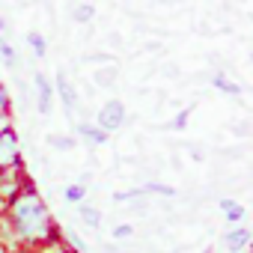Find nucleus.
Returning a JSON list of instances; mask_svg holds the SVG:
<instances>
[{
	"label": "nucleus",
	"mask_w": 253,
	"mask_h": 253,
	"mask_svg": "<svg viewBox=\"0 0 253 253\" xmlns=\"http://www.w3.org/2000/svg\"><path fill=\"white\" fill-rule=\"evenodd\" d=\"M27 42H30V48H33V54H39V57L45 54V39H42L39 33H30V36H27Z\"/></svg>",
	"instance_id": "1a4fd4ad"
},
{
	"label": "nucleus",
	"mask_w": 253,
	"mask_h": 253,
	"mask_svg": "<svg viewBox=\"0 0 253 253\" xmlns=\"http://www.w3.org/2000/svg\"><path fill=\"white\" fill-rule=\"evenodd\" d=\"M220 209L226 211V217H229V220H241V217H244V209H241L238 203H232V200H223V203H220Z\"/></svg>",
	"instance_id": "0eeeda50"
},
{
	"label": "nucleus",
	"mask_w": 253,
	"mask_h": 253,
	"mask_svg": "<svg viewBox=\"0 0 253 253\" xmlns=\"http://www.w3.org/2000/svg\"><path fill=\"white\" fill-rule=\"evenodd\" d=\"M81 134L86 140H92V143H104V131H98V128H86V125H81Z\"/></svg>",
	"instance_id": "6e6552de"
},
{
	"label": "nucleus",
	"mask_w": 253,
	"mask_h": 253,
	"mask_svg": "<svg viewBox=\"0 0 253 253\" xmlns=\"http://www.w3.org/2000/svg\"><path fill=\"white\" fill-rule=\"evenodd\" d=\"M214 84H217L220 89H226V92H238V86H235V84H229L223 75H217V78H214Z\"/></svg>",
	"instance_id": "ddd939ff"
},
{
	"label": "nucleus",
	"mask_w": 253,
	"mask_h": 253,
	"mask_svg": "<svg viewBox=\"0 0 253 253\" xmlns=\"http://www.w3.org/2000/svg\"><path fill=\"white\" fill-rule=\"evenodd\" d=\"M0 57H3V60H6V63H9V66H12V63H15V51H12V48H9V45H6V42H0Z\"/></svg>",
	"instance_id": "f8f14e48"
},
{
	"label": "nucleus",
	"mask_w": 253,
	"mask_h": 253,
	"mask_svg": "<svg viewBox=\"0 0 253 253\" xmlns=\"http://www.w3.org/2000/svg\"><path fill=\"white\" fill-rule=\"evenodd\" d=\"M36 86H39V110L48 113L51 110V86H48L45 78H36Z\"/></svg>",
	"instance_id": "20e7f679"
},
{
	"label": "nucleus",
	"mask_w": 253,
	"mask_h": 253,
	"mask_svg": "<svg viewBox=\"0 0 253 253\" xmlns=\"http://www.w3.org/2000/svg\"><path fill=\"white\" fill-rule=\"evenodd\" d=\"M57 86H60V95H63V101H66V107H69V110H75V107H78V98H75V89L69 86V81H66L63 75H60Z\"/></svg>",
	"instance_id": "39448f33"
},
{
	"label": "nucleus",
	"mask_w": 253,
	"mask_h": 253,
	"mask_svg": "<svg viewBox=\"0 0 253 253\" xmlns=\"http://www.w3.org/2000/svg\"><path fill=\"white\" fill-rule=\"evenodd\" d=\"M81 217H84V220H86L89 226H98V220H101L95 209H81Z\"/></svg>",
	"instance_id": "9b49d317"
},
{
	"label": "nucleus",
	"mask_w": 253,
	"mask_h": 253,
	"mask_svg": "<svg viewBox=\"0 0 253 253\" xmlns=\"http://www.w3.org/2000/svg\"><path fill=\"white\" fill-rule=\"evenodd\" d=\"M122 119H125V107H122V101H119V98L107 101V104L101 107V113H98V125H101V131H116L119 125H122Z\"/></svg>",
	"instance_id": "f03ea898"
},
{
	"label": "nucleus",
	"mask_w": 253,
	"mask_h": 253,
	"mask_svg": "<svg viewBox=\"0 0 253 253\" xmlns=\"http://www.w3.org/2000/svg\"><path fill=\"white\" fill-rule=\"evenodd\" d=\"M75 18H78V21L92 18V6H78V9H75Z\"/></svg>",
	"instance_id": "4468645a"
},
{
	"label": "nucleus",
	"mask_w": 253,
	"mask_h": 253,
	"mask_svg": "<svg viewBox=\"0 0 253 253\" xmlns=\"http://www.w3.org/2000/svg\"><path fill=\"white\" fill-rule=\"evenodd\" d=\"M51 146H54V149H69L72 140H69V137H51Z\"/></svg>",
	"instance_id": "2eb2a0df"
},
{
	"label": "nucleus",
	"mask_w": 253,
	"mask_h": 253,
	"mask_svg": "<svg viewBox=\"0 0 253 253\" xmlns=\"http://www.w3.org/2000/svg\"><path fill=\"white\" fill-rule=\"evenodd\" d=\"M84 188L81 185H72V188H66V200H72V203H78V200H84Z\"/></svg>",
	"instance_id": "9d476101"
},
{
	"label": "nucleus",
	"mask_w": 253,
	"mask_h": 253,
	"mask_svg": "<svg viewBox=\"0 0 253 253\" xmlns=\"http://www.w3.org/2000/svg\"><path fill=\"white\" fill-rule=\"evenodd\" d=\"M244 244H247V232H244V229H235V232L226 235V247H229V250H241Z\"/></svg>",
	"instance_id": "423d86ee"
},
{
	"label": "nucleus",
	"mask_w": 253,
	"mask_h": 253,
	"mask_svg": "<svg viewBox=\"0 0 253 253\" xmlns=\"http://www.w3.org/2000/svg\"><path fill=\"white\" fill-rule=\"evenodd\" d=\"M12 220L24 238H39L48 229V211L36 197H21L12 209Z\"/></svg>",
	"instance_id": "f257e3e1"
},
{
	"label": "nucleus",
	"mask_w": 253,
	"mask_h": 253,
	"mask_svg": "<svg viewBox=\"0 0 253 253\" xmlns=\"http://www.w3.org/2000/svg\"><path fill=\"white\" fill-rule=\"evenodd\" d=\"M6 101H9V98H6V92H3V86H0V110H3V107H6Z\"/></svg>",
	"instance_id": "f3484780"
},
{
	"label": "nucleus",
	"mask_w": 253,
	"mask_h": 253,
	"mask_svg": "<svg viewBox=\"0 0 253 253\" xmlns=\"http://www.w3.org/2000/svg\"><path fill=\"white\" fill-rule=\"evenodd\" d=\"M15 158V134L12 131H0V167Z\"/></svg>",
	"instance_id": "7ed1b4c3"
},
{
	"label": "nucleus",
	"mask_w": 253,
	"mask_h": 253,
	"mask_svg": "<svg viewBox=\"0 0 253 253\" xmlns=\"http://www.w3.org/2000/svg\"><path fill=\"white\" fill-rule=\"evenodd\" d=\"M113 235H116V238H122V235H131V226H116V229H113Z\"/></svg>",
	"instance_id": "dca6fc26"
}]
</instances>
